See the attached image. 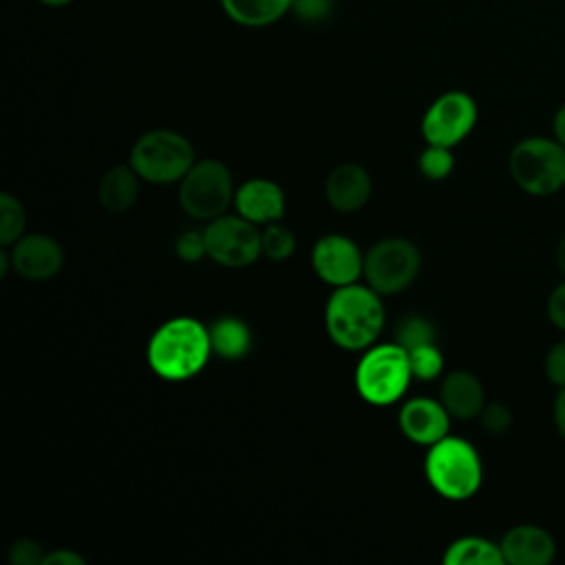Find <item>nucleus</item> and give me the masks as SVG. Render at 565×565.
I'll list each match as a JSON object with an SVG mask.
<instances>
[{
    "label": "nucleus",
    "mask_w": 565,
    "mask_h": 565,
    "mask_svg": "<svg viewBox=\"0 0 565 565\" xmlns=\"http://www.w3.org/2000/svg\"><path fill=\"white\" fill-rule=\"evenodd\" d=\"M210 329L192 316H174L161 322L146 344L148 369L166 382L196 377L212 358Z\"/></svg>",
    "instance_id": "1"
},
{
    "label": "nucleus",
    "mask_w": 565,
    "mask_h": 565,
    "mask_svg": "<svg viewBox=\"0 0 565 565\" xmlns=\"http://www.w3.org/2000/svg\"><path fill=\"white\" fill-rule=\"evenodd\" d=\"M386 324L382 294L366 282L333 287L324 305V331L344 351H364L377 342Z\"/></svg>",
    "instance_id": "2"
},
{
    "label": "nucleus",
    "mask_w": 565,
    "mask_h": 565,
    "mask_svg": "<svg viewBox=\"0 0 565 565\" xmlns=\"http://www.w3.org/2000/svg\"><path fill=\"white\" fill-rule=\"evenodd\" d=\"M424 477L446 501H468L483 483V463L477 448L457 435H446L426 448Z\"/></svg>",
    "instance_id": "3"
},
{
    "label": "nucleus",
    "mask_w": 565,
    "mask_h": 565,
    "mask_svg": "<svg viewBox=\"0 0 565 565\" xmlns=\"http://www.w3.org/2000/svg\"><path fill=\"white\" fill-rule=\"evenodd\" d=\"M408 351L399 342H375L360 351L353 384L371 406H391L404 399L413 382Z\"/></svg>",
    "instance_id": "4"
},
{
    "label": "nucleus",
    "mask_w": 565,
    "mask_h": 565,
    "mask_svg": "<svg viewBox=\"0 0 565 565\" xmlns=\"http://www.w3.org/2000/svg\"><path fill=\"white\" fill-rule=\"evenodd\" d=\"M196 152L188 137L170 128H154L143 132L130 148L128 163L152 185L179 183L194 166Z\"/></svg>",
    "instance_id": "5"
},
{
    "label": "nucleus",
    "mask_w": 565,
    "mask_h": 565,
    "mask_svg": "<svg viewBox=\"0 0 565 565\" xmlns=\"http://www.w3.org/2000/svg\"><path fill=\"white\" fill-rule=\"evenodd\" d=\"M512 181L532 196H550L565 188V146L554 137H525L508 159Z\"/></svg>",
    "instance_id": "6"
},
{
    "label": "nucleus",
    "mask_w": 565,
    "mask_h": 565,
    "mask_svg": "<svg viewBox=\"0 0 565 565\" xmlns=\"http://www.w3.org/2000/svg\"><path fill=\"white\" fill-rule=\"evenodd\" d=\"M234 177L221 159H196L179 181V205L194 221H212L234 207Z\"/></svg>",
    "instance_id": "7"
},
{
    "label": "nucleus",
    "mask_w": 565,
    "mask_h": 565,
    "mask_svg": "<svg viewBox=\"0 0 565 565\" xmlns=\"http://www.w3.org/2000/svg\"><path fill=\"white\" fill-rule=\"evenodd\" d=\"M422 269L417 245L402 236L380 238L364 252V282L382 296L408 289Z\"/></svg>",
    "instance_id": "8"
},
{
    "label": "nucleus",
    "mask_w": 565,
    "mask_h": 565,
    "mask_svg": "<svg viewBox=\"0 0 565 565\" xmlns=\"http://www.w3.org/2000/svg\"><path fill=\"white\" fill-rule=\"evenodd\" d=\"M207 256L227 269H243L263 256L260 227L241 214H223L205 223Z\"/></svg>",
    "instance_id": "9"
},
{
    "label": "nucleus",
    "mask_w": 565,
    "mask_h": 565,
    "mask_svg": "<svg viewBox=\"0 0 565 565\" xmlns=\"http://www.w3.org/2000/svg\"><path fill=\"white\" fill-rule=\"evenodd\" d=\"M477 102L466 90H446L430 102L422 117V135L426 143L455 148L477 126Z\"/></svg>",
    "instance_id": "10"
},
{
    "label": "nucleus",
    "mask_w": 565,
    "mask_h": 565,
    "mask_svg": "<svg viewBox=\"0 0 565 565\" xmlns=\"http://www.w3.org/2000/svg\"><path fill=\"white\" fill-rule=\"evenodd\" d=\"M313 274L331 289L358 282L364 276V252L344 234L320 236L309 254Z\"/></svg>",
    "instance_id": "11"
},
{
    "label": "nucleus",
    "mask_w": 565,
    "mask_h": 565,
    "mask_svg": "<svg viewBox=\"0 0 565 565\" xmlns=\"http://www.w3.org/2000/svg\"><path fill=\"white\" fill-rule=\"evenodd\" d=\"M11 269L31 282L53 278L64 265L62 245L42 232L22 234L15 243L7 245Z\"/></svg>",
    "instance_id": "12"
},
{
    "label": "nucleus",
    "mask_w": 565,
    "mask_h": 565,
    "mask_svg": "<svg viewBox=\"0 0 565 565\" xmlns=\"http://www.w3.org/2000/svg\"><path fill=\"white\" fill-rule=\"evenodd\" d=\"M450 413L437 397L404 399L397 411V426L402 435L415 446H433L450 433Z\"/></svg>",
    "instance_id": "13"
},
{
    "label": "nucleus",
    "mask_w": 565,
    "mask_h": 565,
    "mask_svg": "<svg viewBox=\"0 0 565 565\" xmlns=\"http://www.w3.org/2000/svg\"><path fill=\"white\" fill-rule=\"evenodd\" d=\"M234 212L252 221L258 227L282 221L285 216V192L282 188L265 177L243 181L234 194Z\"/></svg>",
    "instance_id": "14"
},
{
    "label": "nucleus",
    "mask_w": 565,
    "mask_h": 565,
    "mask_svg": "<svg viewBox=\"0 0 565 565\" xmlns=\"http://www.w3.org/2000/svg\"><path fill=\"white\" fill-rule=\"evenodd\" d=\"M373 192L371 174L360 163L335 166L324 181V199L340 214H353L362 210Z\"/></svg>",
    "instance_id": "15"
},
{
    "label": "nucleus",
    "mask_w": 565,
    "mask_h": 565,
    "mask_svg": "<svg viewBox=\"0 0 565 565\" xmlns=\"http://www.w3.org/2000/svg\"><path fill=\"white\" fill-rule=\"evenodd\" d=\"M499 543L503 558L510 565H547L556 556L554 536L534 523L510 527Z\"/></svg>",
    "instance_id": "16"
},
{
    "label": "nucleus",
    "mask_w": 565,
    "mask_h": 565,
    "mask_svg": "<svg viewBox=\"0 0 565 565\" xmlns=\"http://www.w3.org/2000/svg\"><path fill=\"white\" fill-rule=\"evenodd\" d=\"M439 399L452 419H475L486 406V391L475 373L457 369L444 375Z\"/></svg>",
    "instance_id": "17"
},
{
    "label": "nucleus",
    "mask_w": 565,
    "mask_h": 565,
    "mask_svg": "<svg viewBox=\"0 0 565 565\" xmlns=\"http://www.w3.org/2000/svg\"><path fill=\"white\" fill-rule=\"evenodd\" d=\"M141 177L135 172L130 163L113 166L106 170L97 183L99 205L113 214L128 212L139 199Z\"/></svg>",
    "instance_id": "18"
},
{
    "label": "nucleus",
    "mask_w": 565,
    "mask_h": 565,
    "mask_svg": "<svg viewBox=\"0 0 565 565\" xmlns=\"http://www.w3.org/2000/svg\"><path fill=\"white\" fill-rule=\"evenodd\" d=\"M210 329L212 353L225 362L243 360L252 349V329L238 316H218Z\"/></svg>",
    "instance_id": "19"
},
{
    "label": "nucleus",
    "mask_w": 565,
    "mask_h": 565,
    "mask_svg": "<svg viewBox=\"0 0 565 565\" xmlns=\"http://www.w3.org/2000/svg\"><path fill=\"white\" fill-rule=\"evenodd\" d=\"M218 4L234 24L263 29L291 13L294 0H218Z\"/></svg>",
    "instance_id": "20"
},
{
    "label": "nucleus",
    "mask_w": 565,
    "mask_h": 565,
    "mask_svg": "<svg viewBox=\"0 0 565 565\" xmlns=\"http://www.w3.org/2000/svg\"><path fill=\"white\" fill-rule=\"evenodd\" d=\"M441 561L446 565H503L505 563L501 543H494L477 534L455 539L446 547Z\"/></svg>",
    "instance_id": "21"
},
{
    "label": "nucleus",
    "mask_w": 565,
    "mask_h": 565,
    "mask_svg": "<svg viewBox=\"0 0 565 565\" xmlns=\"http://www.w3.org/2000/svg\"><path fill=\"white\" fill-rule=\"evenodd\" d=\"M26 227L24 205L9 192L0 194V245L7 247L15 243Z\"/></svg>",
    "instance_id": "22"
},
{
    "label": "nucleus",
    "mask_w": 565,
    "mask_h": 565,
    "mask_svg": "<svg viewBox=\"0 0 565 565\" xmlns=\"http://www.w3.org/2000/svg\"><path fill=\"white\" fill-rule=\"evenodd\" d=\"M419 174L428 181H444L450 177L455 170V154L452 148L448 146H437V143H426V148L419 152L417 159Z\"/></svg>",
    "instance_id": "23"
},
{
    "label": "nucleus",
    "mask_w": 565,
    "mask_h": 565,
    "mask_svg": "<svg viewBox=\"0 0 565 565\" xmlns=\"http://www.w3.org/2000/svg\"><path fill=\"white\" fill-rule=\"evenodd\" d=\"M263 256L269 260H287L296 252V234L280 221L260 227Z\"/></svg>",
    "instance_id": "24"
},
{
    "label": "nucleus",
    "mask_w": 565,
    "mask_h": 565,
    "mask_svg": "<svg viewBox=\"0 0 565 565\" xmlns=\"http://www.w3.org/2000/svg\"><path fill=\"white\" fill-rule=\"evenodd\" d=\"M408 360H411V371H413L415 380L433 382V380L441 377L444 353L437 347V342H428V344L408 349Z\"/></svg>",
    "instance_id": "25"
},
{
    "label": "nucleus",
    "mask_w": 565,
    "mask_h": 565,
    "mask_svg": "<svg viewBox=\"0 0 565 565\" xmlns=\"http://www.w3.org/2000/svg\"><path fill=\"white\" fill-rule=\"evenodd\" d=\"M395 342H399L406 351L428 342H437L435 324L424 316H404L395 327Z\"/></svg>",
    "instance_id": "26"
},
{
    "label": "nucleus",
    "mask_w": 565,
    "mask_h": 565,
    "mask_svg": "<svg viewBox=\"0 0 565 565\" xmlns=\"http://www.w3.org/2000/svg\"><path fill=\"white\" fill-rule=\"evenodd\" d=\"M174 254L183 263H199L207 256V243L203 230H183L174 241Z\"/></svg>",
    "instance_id": "27"
},
{
    "label": "nucleus",
    "mask_w": 565,
    "mask_h": 565,
    "mask_svg": "<svg viewBox=\"0 0 565 565\" xmlns=\"http://www.w3.org/2000/svg\"><path fill=\"white\" fill-rule=\"evenodd\" d=\"M481 428L490 435H503L512 426V411L501 402H486V406L479 413Z\"/></svg>",
    "instance_id": "28"
},
{
    "label": "nucleus",
    "mask_w": 565,
    "mask_h": 565,
    "mask_svg": "<svg viewBox=\"0 0 565 565\" xmlns=\"http://www.w3.org/2000/svg\"><path fill=\"white\" fill-rule=\"evenodd\" d=\"M44 554L46 552L42 550V545L33 539H18L9 547V561L13 565H42Z\"/></svg>",
    "instance_id": "29"
},
{
    "label": "nucleus",
    "mask_w": 565,
    "mask_h": 565,
    "mask_svg": "<svg viewBox=\"0 0 565 565\" xmlns=\"http://www.w3.org/2000/svg\"><path fill=\"white\" fill-rule=\"evenodd\" d=\"M545 375L554 386H565V340L550 347L545 355Z\"/></svg>",
    "instance_id": "30"
},
{
    "label": "nucleus",
    "mask_w": 565,
    "mask_h": 565,
    "mask_svg": "<svg viewBox=\"0 0 565 565\" xmlns=\"http://www.w3.org/2000/svg\"><path fill=\"white\" fill-rule=\"evenodd\" d=\"M331 11V0H294L291 13L302 22H320Z\"/></svg>",
    "instance_id": "31"
},
{
    "label": "nucleus",
    "mask_w": 565,
    "mask_h": 565,
    "mask_svg": "<svg viewBox=\"0 0 565 565\" xmlns=\"http://www.w3.org/2000/svg\"><path fill=\"white\" fill-rule=\"evenodd\" d=\"M547 318L556 329L565 331V280L556 285L547 298Z\"/></svg>",
    "instance_id": "32"
},
{
    "label": "nucleus",
    "mask_w": 565,
    "mask_h": 565,
    "mask_svg": "<svg viewBox=\"0 0 565 565\" xmlns=\"http://www.w3.org/2000/svg\"><path fill=\"white\" fill-rule=\"evenodd\" d=\"M42 565H86V558L82 554H77L75 550H66V547H57L44 554Z\"/></svg>",
    "instance_id": "33"
},
{
    "label": "nucleus",
    "mask_w": 565,
    "mask_h": 565,
    "mask_svg": "<svg viewBox=\"0 0 565 565\" xmlns=\"http://www.w3.org/2000/svg\"><path fill=\"white\" fill-rule=\"evenodd\" d=\"M554 426L558 435L565 439V386H561L554 397Z\"/></svg>",
    "instance_id": "34"
},
{
    "label": "nucleus",
    "mask_w": 565,
    "mask_h": 565,
    "mask_svg": "<svg viewBox=\"0 0 565 565\" xmlns=\"http://www.w3.org/2000/svg\"><path fill=\"white\" fill-rule=\"evenodd\" d=\"M552 132H554V139L561 141L565 146V104L558 106V110L554 113V119H552Z\"/></svg>",
    "instance_id": "35"
},
{
    "label": "nucleus",
    "mask_w": 565,
    "mask_h": 565,
    "mask_svg": "<svg viewBox=\"0 0 565 565\" xmlns=\"http://www.w3.org/2000/svg\"><path fill=\"white\" fill-rule=\"evenodd\" d=\"M554 258H556V267H558V271L565 276V236L558 241L556 252H554Z\"/></svg>",
    "instance_id": "36"
},
{
    "label": "nucleus",
    "mask_w": 565,
    "mask_h": 565,
    "mask_svg": "<svg viewBox=\"0 0 565 565\" xmlns=\"http://www.w3.org/2000/svg\"><path fill=\"white\" fill-rule=\"evenodd\" d=\"M40 4H44V7H53V9H57V7H66V4H71V2H75V0H38Z\"/></svg>",
    "instance_id": "37"
}]
</instances>
